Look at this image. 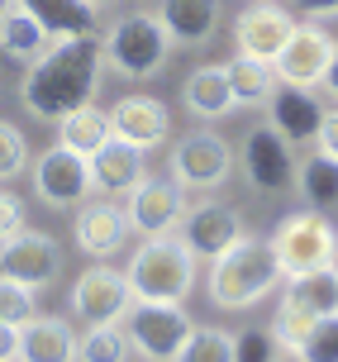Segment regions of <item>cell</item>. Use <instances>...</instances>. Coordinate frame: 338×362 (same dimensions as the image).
Segmentation results:
<instances>
[{"mask_svg": "<svg viewBox=\"0 0 338 362\" xmlns=\"http://www.w3.org/2000/svg\"><path fill=\"white\" fill-rule=\"evenodd\" d=\"M100 72H105V43L95 34L53 38V48L24 72L19 100H24V110H34L38 119H53L57 124L62 115L95 100Z\"/></svg>", "mask_w": 338, "mask_h": 362, "instance_id": "cell-1", "label": "cell"}, {"mask_svg": "<svg viewBox=\"0 0 338 362\" xmlns=\"http://www.w3.org/2000/svg\"><path fill=\"white\" fill-rule=\"evenodd\" d=\"M286 276L272 253V238H238L229 253L210 262V300L219 310H252Z\"/></svg>", "mask_w": 338, "mask_h": 362, "instance_id": "cell-2", "label": "cell"}, {"mask_svg": "<svg viewBox=\"0 0 338 362\" xmlns=\"http://www.w3.org/2000/svg\"><path fill=\"white\" fill-rule=\"evenodd\" d=\"M129 291L134 300H186L196 291L200 276V257L186 248L181 234H162V238H143L134 257H129Z\"/></svg>", "mask_w": 338, "mask_h": 362, "instance_id": "cell-3", "label": "cell"}, {"mask_svg": "<svg viewBox=\"0 0 338 362\" xmlns=\"http://www.w3.org/2000/svg\"><path fill=\"white\" fill-rule=\"evenodd\" d=\"M100 43H105V67L129 76V81L158 76L167 67L172 48H177L172 34H167V24L158 19V10H129V15H120Z\"/></svg>", "mask_w": 338, "mask_h": 362, "instance_id": "cell-4", "label": "cell"}, {"mask_svg": "<svg viewBox=\"0 0 338 362\" xmlns=\"http://www.w3.org/2000/svg\"><path fill=\"white\" fill-rule=\"evenodd\" d=\"M272 253L281 262V276H301L315 267H334L338 262V229L324 219V210L305 205L272 229Z\"/></svg>", "mask_w": 338, "mask_h": 362, "instance_id": "cell-5", "label": "cell"}, {"mask_svg": "<svg viewBox=\"0 0 338 362\" xmlns=\"http://www.w3.org/2000/svg\"><path fill=\"white\" fill-rule=\"evenodd\" d=\"M191 310L186 300H134L124 315V334L134 344V358L143 362H177L191 339Z\"/></svg>", "mask_w": 338, "mask_h": 362, "instance_id": "cell-6", "label": "cell"}, {"mask_svg": "<svg viewBox=\"0 0 338 362\" xmlns=\"http://www.w3.org/2000/svg\"><path fill=\"white\" fill-rule=\"evenodd\" d=\"M172 181H177L181 191H219L224 181L233 177V148L224 134H214V129H196V134H181L177 144H172Z\"/></svg>", "mask_w": 338, "mask_h": 362, "instance_id": "cell-7", "label": "cell"}, {"mask_svg": "<svg viewBox=\"0 0 338 362\" xmlns=\"http://www.w3.org/2000/svg\"><path fill=\"white\" fill-rule=\"evenodd\" d=\"M238 167H243V177H248L252 191H267V196H286V191H296V144H286L281 134L272 124H252L243 134V144H238Z\"/></svg>", "mask_w": 338, "mask_h": 362, "instance_id": "cell-8", "label": "cell"}, {"mask_svg": "<svg viewBox=\"0 0 338 362\" xmlns=\"http://www.w3.org/2000/svg\"><path fill=\"white\" fill-rule=\"evenodd\" d=\"M71 315L81 325H110V320H124L129 305H134V291H129V276L110 262H91L76 281H71L67 296Z\"/></svg>", "mask_w": 338, "mask_h": 362, "instance_id": "cell-9", "label": "cell"}, {"mask_svg": "<svg viewBox=\"0 0 338 362\" xmlns=\"http://www.w3.org/2000/svg\"><path fill=\"white\" fill-rule=\"evenodd\" d=\"M301 19L291 15V5L281 0H248L238 15H233V48L248 57H262V62H276L291 34H296Z\"/></svg>", "mask_w": 338, "mask_h": 362, "instance_id": "cell-10", "label": "cell"}, {"mask_svg": "<svg viewBox=\"0 0 338 362\" xmlns=\"http://www.w3.org/2000/svg\"><path fill=\"white\" fill-rule=\"evenodd\" d=\"M124 215L134 224V234H143V238L177 234L181 219H186V191L172 177H143L124 196Z\"/></svg>", "mask_w": 338, "mask_h": 362, "instance_id": "cell-11", "label": "cell"}, {"mask_svg": "<svg viewBox=\"0 0 338 362\" xmlns=\"http://www.w3.org/2000/svg\"><path fill=\"white\" fill-rule=\"evenodd\" d=\"M177 234L186 238V248H191L200 262H214L219 253H229L238 238H248V224H243V215H238L233 205H224V200H200V205L186 210Z\"/></svg>", "mask_w": 338, "mask_h": 362, "instance_id": "cell-12", "label": "cell"}, {"mask_svg": "<svg viewBox=\"0 0 338 362\" xmlns=\"http://www.w3.org/2000/svg\"><path fill=\"white\" fill-rule=\"evenodd\" d=\"M334 48H338V38L329 29H320L315 19L310 24H296L291 43L272 62L276 67V81H286V86H324L329 62H334Z\"/></svg>", "mask_w": 338, "mask_h": 362, "instance_id": "cell-13", "label": "cell"}, {"mask_svg": "<svg viewBox=\"0 0 338 362\" xmlns=\"http://www.w3.org/2000/svg\"><path fill=\"white\" fill-rule=\"evenodd\" d=\"M91 191V167L86 158H76L71 148L53 144L34 158V196L53 210H71L76 200H86Z\"/></svg>", "mask_w": 338, "mask_h": 362, "instance_id": "cell-14", "label": "cell"}, {"mask_svg": "<svg viewBox=\"0 0 338 362\" xmlns=\"http://www.w3.org/2000/svg\"><path fill=\"white\" fill-rule=\"evenodd\" d=\"M0 272L15 276V281H24V286L43 291L57 272H62V248H57L53 234H43V229H29V224H24L10 243H0Z\"/></svg>", "mask_w": 338, "mask_h": 362, "instance_id": "cell-15", "label": "cell"}, {"mask_svg": "<svg viewBox=\"0 0 338 362\" xmlns=\"http://www.w3.org/2000/svg\"><path fill=\"white\" fill-rule=\"evenodd\" d=\"M324 115H329V105L315 95V86H286L281 81V86L272 90V100H267V124L296 148H310L315 139H320Z\"/></svg>", "mask_w": 338, "mask_h": 362, "instance_id": "cell-16", "label": "cell"}, {"mask_svg": "<svg viewBox=\"0 0 338 362\" xmlns=\"http://www.w3.org/2000/svg\"><path fill=\"white\" fill-rule=\"evenodd\" d=\"M110 129H115V139L153 153L158 144L172 139V110L162 105L158 95H120L110 105Z\"/></svg>", "mask_w": 338, "mask_h": 362, "instance_id": "cell-17", "label": "cell"}, {"mask_svg": "<svg viewBox=\"0 0 338 362\" xmlns=\"http://www.w3.org/2000/svg\"><path fill=\"white\" fill-rule=\"evenodd\" d=\"M71 234H76V248H81L91 262H110V257L129 243L134 224H129V215L115 205V200H91V205L76 210Z\"/></svg>", "mask_w": 338, "mask_h": 362, "instance_id": "cell-18", "label": "cell"}, {"mask_svg": "<svg viewBox=\"0 0 338 362\" xmlns=\"http://www.w3.org/2000/svg\"><path fill=\"white\" fill-rule=\"evenodd\" d=\"M86 167H91V191H100V196H129L148 177V153L124 144V139H110L100 153L86 158Z\"/></svg>", "mask_w": 338, "mask_h": 362, "instance_id": "cell-19", "label": "cell"}, {"mask_svg": "<svg viewBox=\"0 0 338 362\" xmlns=\"http://www.w3.org/2000/svg\"><path fill=\"white\" fill-rule=\"evenodd\" d=\"M181 105L191 110L196 119H205V124L229 119L233 110H238V100H233L224 62H200L196 72H186V81H181Z\"/></svg>", "mask_w": 338, "mask_h": 362, "instance_id": "cell-20", "label": "cell"}, {"mask_svg": "<svg viewBox=\"0 0 338 362\" xmlns=\"http://www.w3.org/2000/svg\"><path fill=\"white\" fill-rule=\"evenodd\" d=\"M158 19L167 24L172 43L205 48V43L219 34L224 5H219V0H158Z\"/></svg>", "mask_w": 338, "mask_h": 362, "instance_id": "cell-21", "label": "cell"}, {"mask_svg": "<svg viewBox=\"0 0 338 362\" xmlns=\"http://www.w3.org/2000/svg\"><path fill=\"white\" fill-rule=\"evenodd\" d=\"M19 362H76V334L57 315H34L19 329Z\"/></svg>", "mask_w": 338, "mask_h": 362, "instance_id": "cell-22", "label": "cell"}, {"mask_svg": "<svg viewBox=\"0 0 338 362\" xmlns=\"http://www.w3.org/2000/svg\"><path fill=\"white\" fill-rule=\"evenodd\" d=\"M53 48V29L43 24V19H34V10H10V15L0 19V53L15 57V62H24V67H34L38 57Z\"/></svg>", "mask_w": 338, "mask_h": 362, "instance_id": "cell-23", "label": "cell"}, {"mask_svg": "<svg viewBox=\"0 0 338 362\" xmlns=\"http://www.w3.org/2000/svg\"><path fill=\"white\" fill-rule=\"evenodd\" d=\"M224 72H229L233 100L243 110H267L272 90L281 86V81H276V67L262 62V57H248V53H233L229 62H224Z\"/></svg>", "mask_w": 338, "mask_h": 362, "instance_id": "cell-24", "label": "cell"}, {"mask_svg": "<svg viewBox=\"0 0 338 362\" xmlns=\"http://www.w3.org/2000/svg\"><path fill=\"white\" fill-rule=\"evenodd\" d=\"M110 139H115V129H110V110L81 105V110H71V115H62V119H57V144L71 148L76 158L100 153Z\"/></svg>", "mask_w": 338, "mask_h": 362, "instance_id": "cell-25", "label": "cell"}, {"mask_svg": "<svg viewBox=\"0 0 338 362\" xmlns=\"http://www.w3.org/2000/svg\"><path fill=\"white\" fill-rule=\"evenodd\" d=\"M281 296H291L296 305H305L310 315H338V262L334 267H315V272H301V276H286L281 281Z\"/></svg>", "mask_w": 338, "mask_h": 362, "instance_id": "cell-26", "label": "cell"}, {"mask_svg": "<svg viewBox=\"0 0 338 362\" xmlns=\"http://www.w3.org/2000/svg\"><path fill=\"white\" fill-rule=\"evenodd\" d=\"M24 10H34V19H43L53 38H67V34H95V5L91 0H19Z\"/></svg>", "mask_w": 338, "mask_h": 362, "instance_id": "cell-27", "label": "cell"}, {"mask_svg": "<svg viewBox=\"0 0 338 362\" xmlns=\"http://www.w3.org/2000/svg\"><path fill=\"white\" fill-rule=\"evenodd\" d=\"M296 191H301L305 205H315V210H329V205H338V163L329 158V153H310V158H301V172H296Z\"/></svg>", "mask_w": 338, "mask_h": 362, "instance_id": "cell-28", "label": "cell"}, {"mask_svg": "<svg viewBox=\"0 0 338 362\" xmlns=\"http://www.w3.org/2000/svg\"><path fill=\"white\" fill-rule=\"evenodd\" d=\"M134 344L124 334V320H110V325H86V334L76 339V362H129Z\"/></svg>", "mask_w": 338, "mask_h": 362, "instance_id": "cell-29", "label": "cell"}, {"mask_svg": "<svg viewBox=\"0 0 338 362\" xmlns=\"http://www.w3.org/2000/svg\"><path fill=\"white\" fill-rule=\"evenodd\" d=\"M320 325V315H310L305 305H296L291 296H281L276 300V310H272V339L281 344V353H301L305 339H310V329Z\"/></svg>", "mask_w": 338, "mask_h": 362, "instance_id": "cell-30", "label": "cell"}, {"mask_svg": "<svg viewBox=\"0 0 338 362\" xmlns=\"http://www.w3.org/2000/svg\"><path fill=\"white\" fill-rule=\"evenodd\" d=\"M34 315H38V291L0 272V320H5V325H19V329H24L29 320H34Z\"/></svg>", "mask_w": 338, "mask_h": 362, "instance_id": "cell-31", "label": "cell"}, {"mask_svg": "<svg viewBox=\"0 0 338 362\" xmlns=\"http://www.w3.org/2000/svg\"><path fill=\"white\" fill-rule=\"evenodd\" d=\"M177 362H233V334L224 329H191Z\"/></svg>", "mask_w": 338, "mask_h": 362, "instance_id": "cell-32", "label": "cell"}, {"mask_svg": "<svg viewBox=\"0 0 338 362\" xmlns=\"http://www.w3.org/2000/svg\"><path fill=\"white\" fill-rule=\"evenodd\" d=\"M24 167H29V139H24L10 119H0V186L15 181Z\"/></svg>", "mask_w": 338, "mask_h": 362, "instance_id": "cell-33", "label": "cell"}, {"mask_svg": "<svg viewBox=\"0 0 338 362\" xmlns=\"http://www.w3.org/2000/svg\"><path fill=\"white\" fill-rule=\"evenodd\" d=\"M281 344L272 339V329H243L233 334V362H276Z\"/></svg>", "mask_w": 338, "mask_h": 362, "instance_id": "cell-34", "label": "cell"}, {"mask_svg": "<svg viewBox=\"0 0 338 362\" xmlns=\"http://www.w3.org/2000/svg\"><path fill=\"white\" fill-rule=\"evenodd\" d=\"M305 362H338V315H324L301 348Z\"/></svg>", "mask_w": 338, "mask_h": 362, "instance_id": "cell-35", "label": "cell"}, {"mask_svg": "<svg viewBox=\"0 0 338 362\" xmlns=\"http://www.w3.org/2000/svg\"><path fill=\"white\" fill-rule=\"evenodd\" d=\"M19 229H24V200L15 191H0V243H10Z\"/></svg>", "mask_w": 338, "mask_h": 362, "instance_id": "cell-36", "label": "cell"}, {"mask_svg": "<svg viewBox=\"0 0 338 362\" xmlns=\"http://www.w3.org/2000/svg\"><path fill=\"white\" fill-rule=\"evenodd\" d=\"M315 148H320V153H329V158L338 163V105L329 110V115H324V124H320V139H315Z\"/></svg>", "mask_w": 338, "mask_h": 362, "instance_id": "cell-37", "label": "cell"}, {"mask_svg": "<svg viewBox=\"0 0 338 362\" xmlns=\"http://www.w3.org/2000/svg\"><path fill=\"white\" fill-rule=\"evenodd\" d=\"M291 10H301L305 19H329V15H338V0H286Z\"/></svg>", "mask_w": 338, "mask_h": 362, "instance_id": "cell-38", "label": "cell"}, {"mask_svg": "<svg viewBox=\"0 0 338 362\" xmlns=\"http://www.w3.org/2000/svg\"><path fill=\"white\" fill-rule=\"evenodd\" d=\"M0 362H19V325L0 320Z\"/></svg>", "mask_w": 338, "mask_h": 362, "instance_id": "cell-39", "label": "cell"}, {"mask_svg": "<svg viewBox=\"0 0 338 362\" xmlns=\"http://www.w3.org/2000/svg\"><path fill=\"white\" fill-rule=\"evenodd\" d=\"M324 90L338 100V48H334V62H329V76H324Z\"/></svg>", "mask_w": 338, "mask_h": 362, "instance_id": "cell-40", "label": "cell"}, {"mask_svg": "<svg viewBox=\"0 0 338 362\" xmlns=\"http://www.w3.org/2000/svg\"><path fill=\"white\" fill-rule=\"evenodd\" d=\"M10 10H19V0H0V19L10 15Z\"/></svg>", "mask_w": 338, "mask_h": 362, "instance_id": "cell-41", "label": "cell"}, {"mask_svg": "<svg viewBox=\"0 0 338 362\" xmlns=\"http://www.w3.org/2000/svg\"><path fill=\"white\" fill-rule=\"evenodd\" d=\"M276 362H305V358H301V353H281Z\"/></svg>", "mask_w": 338, "mask_h": 362, "instance_id": "cell-42", "label": "cell"}, {"mask_svg": "<svg viewBox=\"0 0 338 362\" xmlns=\"http://www.w3.org/2000/svg\"><path fill=\"white\" fill-rule=\"evenodd\" d=\"M91 5H95V10H100V5H115V0H91Z\"/></svg>", "mask_w": 338, "mask_h": 362, "instance_id": "cell-43", "label": "cell"}]
</instances>
